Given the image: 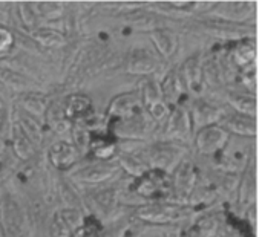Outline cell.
I'll use <instances>...</instances> for the list:
<instances>
[{
  "label": "cell",
  "mask_w": 262,
  "mask_h": 237,
  "mask_svg": "<svg viewBox=\"0 0 262 237\" xmlns=\"http://www.w3.org/2000/svg\"><path fill=\"white\" fill-rule=\"evenodd\" d=\"M140 116H144V107L138 93L120 95L109 107V118L112 121H129Z\"/></svg>",
  "instance_id": "obj_4"
},
{
  "label": "cell",
  "mask_w": 262,
  "mask_h": 237,
  "mask_svg": "<svg viewBox=\"0 0 262 237\" xmlns=\"http://www.w3.org/2000/svg\"><path fill=\"white\" fill-rule=\"evenodd\" d=\"M183 72L189 90L193 95H201L204 90V72H203V63L200 54H193L190 58L186 60Z\"/></svg>",
  "instance_id": "obj_10"
},
{
  "label": "cell",
  "mask_w": 262,
  "mask_h": 237,
  "mask_svg": "<svg viewBox=\"0 0 262 237\" xmlns=\"http://www.w3.org/2000/svg\"><path fill=\"white\" fill-rule=\"evenodd\" d=\"M255 60H256V44L255 41L246 40L236 44L233 51V61L238 67L243 70L255 67Z\"/></svg>",
  "instance_id": "obj_17"
},
{
  "label": "cell",
  "mask_w": 262,
  "mask_h": 237,
  "mask_svg": "<svg viewBox=\"0 0 262 237\" xmlns=\"http://www.w3.org/2000/svg\"><path fill=\"white\" fill-rule=\"evenodd\" d=\"M14 150H15V155L21 159H28L34 153L29 136L23 132L20 126L15 127L14 130Z\"/></svg>",
  "instance_id": "obj_22"
},
{
  "label": "cell",
  "mask_w": 262,
  "mask_h": 237,
  "mask_svg": "<svg viewBox=\"0 0 262 237\" xmlns=\"http://www.w3.org/2000/svg\"><path fill=\"white\" fill-rule=\"evenodd\" d=\"M0 237H5L3 236V231H2V228H0Z\"/></svg>",
  "instance_id": "obj_31"
},
{
  "label": "cell",
  "mask_w": 262,
  "mask_h": 237,
  "mask_svg": "<svg viewBox=\"0 0 262 237\" xmlns=\"http://www.w3.org/2000/svg\"><path fill=\"white\" fill-rule=\"evenodd\" d=\"M161 92H163V100L167 104H175L181 95V84L178 80L177 72H169L167 77L164 78L161 84Z\"/></svg>",
  "instance_id": "obj_20"
},
{
  "label": "cell",
  "mask_w": 262,
  "mask_h": 237,
  "mask_svg": "<svg viewBox=\"0 0 262 237\" xmlns=\"http://www.w3.org/2000/svg\"><path fill=\"white\" fill-rule=\"evenodd\" d=\"M14 46V35L5 26H0V58L8 55Z\"/></svg>",
  "instance_id": "obj_26"
},
{
  "label": "cell",
  "mask_w": 262,
  "mask_h": 237,
  "mask_svg": "<svg viewBox=\"0 0 262 237\" xmlns=\"http://www.w3.org/2000/svg\"><path fill=\"white\" fill-rule=\"evenodd\" d=\"M74 136H75V147H77V150L80 152V155L81 153H84L86 150H89V144H91V135H89V132L88 130H84V127H78L77 130H75V133H74Z\"/></svg>",
  "instance_id": "obj_28"
},
{
  "label": "cell",
  "mask_w": 262,
  "mask_h": 237,
  "mask_svg": "<svg viewBox=\"0 0 262 237\" xmlns=\"http://www.w3.org/2000/svg\"><path fill=\"white\" fill-rule=\"evenodd\" d=\"M115 173H117V165H114V164H92V165H88V167L78 170L74 175V178H77L78 181H83V182L98 184V182L111 179Z\"/></svg>",
  "instance_id": "obj_12"
},
{
  "label": "cell",
  "mask_w": 262,
  "mask_h": 237,
  "mask_svg": "<svg viewBox=\"0 0 262 237\" xmlns=\"http://www.w3.org/2000/svg\"><path fill=\"white\" fill-rule=\"evenodd\" d=\"M190 116L184 107L175 106L167 118L166 138L167 139H186L190 135Z\"/></svg>",
  "instance_id": "obj_9"
},
{
  "label": "cell",
  "mask_w": 262,
  "mask_h": 237,
  "mask_svg": "<svg viewBox=\"0 0 262 237\" xmlns=\"http://www.w3.org/2000/svg\"><path fill=\"white\" fill-rule=\"evenodd\" d=\"M140 100L143 103V107L150 109L152 106H155L157 103L164 101L163 100V92H161V84L155 80V78H147L140 90Z\"/></svg>",
  "instance_id": "obj_19"
},
{
  "label": "cell",
  "mask_w": 262,
  "mask_h": 237,
  "mask_svg": "<svg viewBox=\"0 0 262 237\" xmlns=\"http://www.w3.org/2000/svg\"><path fill=\"white\" fill-rule=\"evenodd\" d=\"M138 218L146 222L152 224H167L177 222L187 218L189 210L180 204H169V202H155L150 205H144L137 211Z\"/></svg>",
  "instance_id": "obj_2"
},
{
  "label": "cell",
  "mask_w": 262,
  "mask_h": 237,
  "mask_svg": "<svg viewBox=\"0 0 262 237\" xmlns=\"http://www.w3.org/2000/svg\"><path fill=\"white\" fill-rule=\"evenodd\" d=\"M2 219L3 228L9 236H18L25 230V216L18 204L11 198H3L2 202Z\"/></svg>",
  "instance_id": "obj_8"
},
{
  "label": "cell",
  "mask_w": 262,
  "mask_h": 237,
  "mask_svg": "<svg viewBox=\"0 0 262 237\" xmlns=\"http://www.w3.org/2000/svg\"><path fill=\"white\" fill-rule=\"evenodd\" d=\"M100 225L92 219H84L78 228L74 230L71 237H100Z\"/></svg>",
  "instance_id": "obj_25"
},
{
  "label": "cell",
  "mask_w": 262,
  "mask_h": 237,
  "mask_svg": "<svg viewBox=\"0 0 262 237\" xmlns=\"http://www.w3.org/2000/svg\"><path fill=\"white\" fill-rule=\"evenodd\" d=\"M227 103L236 110V113L247 115V116H256V98L250 93H243V92H235L230 90L226 95Z\"/></svg>",
  "instance_id": "obj_15"
},
{
  "label": "cell",
  "mask_w": 262,
  "mask_h": 237,
  "mask_svg": "<svg viewBox=\"0 0 262 237\" xmlns=\"http://www.w3.org/2000/svg\"><path fill=\"white\" fill-rule=\"evenodd\" d=\"M229 143V133L218 124L200 129L195 138V146L201 155L213 156L221 153Z\"/></svg>",
  "instance_id": "obj_3"
},
{
  "label": "cell",
  "mask_w": 262,
  "mask_h": 237,
  "mask_svg": "<svg viewBox=\"0 0 262 237\" xmlns=\"http://www.w3.org/2000/svg\"><path fill=\"white\" fill-rule=\"evenodd\" d=\"M92 101L86 95H72L69 97L66 106H64V118L72 121H80L88 118V113L91 112Z\"/></svg>",
  "instance_id": "obj_14"
},
{
  "label": "cell",
  "mask_w": 262,
  "mask_h": 237,
  "mask_svg": "<svg viewBox=\"0 0 262 237\" xmlns=\"http://www.w3.org/2000/svg\"><path fill=\"white\" fill-rule=\"evenodd\" d=\"M34 38L38 43H41L43 46H61L64 43L63 34H60L58 31H54V29H48V28L35 31Z\"/></svg>",
  "instance_id": "obj_23"
},
{
  "label": "cell",
  "mask_w": 262,
  "mask_h": 237,
  "mask_svg": "<svg viewBox=\"0 0 262 237\" xmlns=\"http://www.w3.org/2000/svg\"><path fill=\"white\" fill-rule=\"evenodd\" d=\"M198 233L201 237H213V234L218 230V221L215 218H204L198 224Z\"/></svg>",
  "instance_id": "obj_29"
},
{
  "label": "cell",
  "mask_w": 262,
  "mask_h": 237,
  "mask_svg": "<svg viewBox=\"0 0 262 237\" xmlns=\"http://www.w3.org/2000/svg\"><path fill=\"white\" fill-rule=\"evenodd\" d=\"M120 165L137 178L141 176L147 170V165L140 158H137L135 155H129V153H124L120 156Z\"/></svg>",
  "instance_id": "obj_24"
},
{
  "label": "cell",
  "mask_w": 262,
  "mask_h": 237,
  "mask_svg": "<svg viewBox=\"0 0 262 237\" xmlns=\"http://www.w3.org/2000/svg\"><path fill=\"white\" fill-rule=\"evenodd\" d=\"M152 120L158 121V123H163V121H167L169 118V113H170V109H169V104L161 101V103H157L155 106H152L150 109H147Z\"/></svg>",
  "instance_id": "obj_27"
},
{
  "label": "cell",
  "mask_w": 262,
  "mask_h": 237,
  "mask_svg": "<svg viewBox=\"0 0 262 237\" xmlns=\"http://www.w3.org/2000/svg\"><path fill=\"white\" fill-rule=\"evenodd\" d=\"M189 116L193 120V124L195 126H198V127L203 129V127L213 126L218 121H221L224 118V112L215 103H210V101H207L204 98H198L193 103Z\"/></svg>",
  "instance_id": "obj_6"
},
{
  "label": "cell",
  "mask_w": 262,
  "mask_h": 237,
  "mask_svg": "<svg viewBox=\"0 0 262 237\" xmlns=\"http://www.w3.org/2000/svg\"><path fill=\"white\" fill-rule=\"evenodd\" d=\"M157 69V60L147 49H135L132 51L127 63V70L130 74L147 75Z\"/></svg>",
  "instance_id": "obj_13"
},
{
  "label": "cell",
  "mask_w": 262,
  "mask_h": 237,
  "mask_svg": "<svg viewBox=\"0 0 262 237\" xmlns=\"http://www.w3.org/2000/svg\"><path fill=\"white\" fill-rule=\"evenodd\" d=\"M170 179L167 172L158 169H147L137 178L134 190L144 199H161L170 192Z\"/></svg>",
  "instance_id": "obj_1"
},
{
  "label": "cell",
  "mask_w": 262,
  "mask_h": 237,
  "mask_svg": "<svg viewBox=\"0 0 262 237\" xmlns=\"http://www.w3.org/2000/svg\"><path fill=\"white\" fill-rule=\"evenodd\" d=\"M95 201L101 208L109 210L114 205V195H112V192H101V193H98Z\"/></svg>",
  "instance_id": "obj_30"
},
{
  "label": "cell",
  "mask_w": 262,
  "mask_h": 237,
  "mask_svg": "<svg viewBox=\"0 0 262 237\" xmlns=\"http://www.w3.org/2000/svg\"><path fill=\"white\" fill-rule=\"evenodd\" d=\"M227 133H236L239 136H255L256 135V118L235 113L223 118V126H221Z\"/></svg>",
  "instance_id": "obj_11"
},
{
  "label": "cell",
  "mask_w": 262,
  "mask_h": 237,
  "mask_svg": "<svg viewBox=\"0 0 262 237\" xmlns=\"http://www.w3.org/2000/svg\"><path fill=\"white\" fill-rule=\"evenodd\" d=\"M89 150H91V153L97 159H100V161H109L115 155L117 146H115L114 141L100 138V139H91Z\"/></svg>",
  "instance_id": "obj_21"
},
{
  "label": "cell",
  "mask_w": 262,
  "mask_h": 237,
  "mask_svg": "<svg viewBox=\"0 0 262 237\" xmlns=\"http://www.w3.org/2000/svg\"><path fill=\"white\" fill-rule=\"evenodd\" d=\"M152 41L155 48L160 51L161 55L164 57H172L178 48V37L169 29H154L152 34Z\"/></svg>",
  "instance_id": "obj_16"
},
{
  "label": "cell",
  "mask_w": 262,
  "mask_h": 237,
  "mask_svg": "<svg viewBox=\"0 0 262 237\" xmlns=\"http://www.w3.org/2000/svg\"><path fill=\"white\" fill-rule=\"evenodd\" d=\"M177 150L169 147V146H160L154 147L149 155V164L150 169H158V170H167L169 165L177 162Z\"/></svg>",
  "instance_id": "obj_18"
},
{
  "label": "cell",
  "mask_w": 262,
  "mask_h": 237,
  "mask_svg": "<svg viewBox=\"0 0 262 237\" xmlns=\"http://www.w3.org/2000/svg\"><path fill=\"white\" fill-rule=\"evenodd\" d=\"M170 182H172L173 192L180 201L189 199V196L193 193L195 182H196L195 164L190 159H183L181 162H178L175 173H173V179Z\"/></svg>",
  "instance_id": "obj_5"
},
{
  "label": "cell",
  "mask_w": 262,
  "mask_h": 237,
  "mask_svg": "<svg viewBox=\"0 0 262 237\" xmlns=\"http://www.w3.org/2000/svg\"><path fill=\"white\" fill-rule=\"evenodd\" d=\"M48 158L51 164L58 170H68L74 167L80 159V152L69 141H57L51 146Z\"/></svg>",
  "instance_id": "obj_7"
}]
</instances>
